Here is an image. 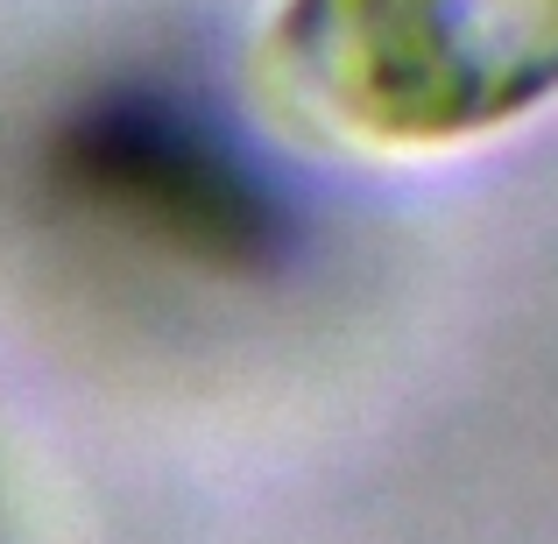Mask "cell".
Returning a JSON list of instances; mask_svg holds the SVG:
<instances>
[{"mask_svg":"<svg viewBox=\"0 0 558 544\" xmlns=\"http://www.w3.org/2000/svg\"><path fill=\"white\" fill-rule=\"evenodd\" d=\"M64 164H71V191L142 241L198 262L262 255L269 205L247 191V178L213 142L191 135V121H170L163 107H128L85 121L71 135Z\"/></svg>","mask_w":558,"mask_h":544,"instance_id":"7a4b0ae2","label":"cell"},{"mask_svg":"<svg viewBox=\"0 0 558 544\" xmlns=\"http://www.w3.org/2000/svg\"><path fill=\"white\" fill-rule=\"evenodd\" d=\"M262 71L368 149H460L558 99V0H276Z\"/></svg>","mask_w":558,"mask_h":544,"instance_id":"6da1fadb","label":"cell"}]
</instances>
